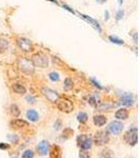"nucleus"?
I'll use <instances>...</instances> for the list:
<instances>
[{
	"instance_id": "nucleus-5",
	"label": "nucleus",
	"mask_w": 140,
	"mask_h": 158,
	"mask_svg": "<svg viewBox=\"0 0 140 158\" xmlns=\"http://www.w3.org/2000/svg\"><path fill=\"white\" fill-rule=\"evenodd\" d=\"M57 107L61 112L64 113H70L74 109V105H73L72 101L68 98H59L57 101Z\"/></svg>"
},
{
	"instance_id": "nucleus-32",
	"label": "nucleus",
	"mask_w": 140,
	"mask_h": 158,
	"mask_svg": "<svg viewBox=\"0 0 140 158\" xmlns=\"http://www.w3.org/2000/svg\"><path fill=\"white\" fill-rule=\"evenodd\" d=\"M123 15H124V12H123L122 10H120V11H118V12H117V14H116V18H117V20H120V19H122Z\"/></svg>"
},
{
	"instance_id": "nucleus-30",
	"label": "nucleus",
	"mask_w": 140,
	"mask_h": 158,
	"mask_svg": "<svg viewBox=\"0 0 140 158\" xmlns=\"http://www.w3.org/2000/svg\"><path fill=\"white\" fill-rule=\"evenodd\" d=\"M7 138H9V140L12 141L13 143H18V141H19V138H18L17 135H9Z\"/></svg>"
},
{
	"instance_id": "nucleus-7",
	"label": "nucleus",
	"mask_w": 140,
	"mask_h": 158,
	"mask_svg": "<svg viewBox=\"0 0 140 158\" xmlns=\"http://www.w3.org/2000/svg\"><path fill=\"white\" fill-rule=\"evenodd\" d=\"M109 142V135H107V132L105 131H99L97 132L94 136V143L98 147L101 145H104Z\"/></svg>"
},
{
	"instance_id": "nucleus-12",
	"label": "nucleus",
	"mask_w": 140,
	"mask_h": 158,
	"mask_svg": "<svg viewBox=\"0 0 140 158\" xmlns=\"http://www.w3.org/2000/svg\"><path fill=\"white\" fill-rule=\"evenodd\" d=\"M51 155V158H61V148L57 145H54L51 149V152H48Z\"/></svg>"
},
{
	"instance_id": "nucleus-2",
	"label": "nucleus",
	"mask_w": 140,
	"mask_h": 158,
	"mask_svg": "<svg viewBox=\"0 0 140 158\" xmlns=\"http://www.w3.org/2000/svg\"><path fill=\"white\" fill-rule=\"evenodd\" d=\"M123 139H124L125 142L129 145H131V147L136 145V143L138 142V129L137 127H132V129H130L124 134Z\"/></svg>"
},
{
	"instance_id": "nucleus-6",
	"label": "nucleus",
	"mask_w": 140,
	"mask_h": 158,
	"mask_svg": "<svg viewBox=\"0 0 140 158\" xmlns=\"http://www.w3.org/2000/svg\"><path fill=\"white\" fill-rule=\"evenodd\" d=\"M123 131V123L120 121H112L109 125H107L106 132L112 135H119L121 134V132Z\"/></svg>"
},
{
	"instance_id": "nucleus-1",
	"label": "nucleus",
	"mask_w": 140,
	"mask_h": 158,
	"mask_svg": "<svg viewBox=\"0 0 140 158\" xmlns=\"http://www.w3.org/2000/svg\"><path fill=\"white\" fill-rule=\"evenodd\" d=\"M17 63H18L19 70L21 71L22 73H24V74L31 75L34 73V70H35L34 66H34L33 62L30 59H28V58H19Z\"/></svg>"
},
{
	"instance_id": "nucleus-38",
	"label": "nucleus",
	"mask_w": 140,
	"mask_h": 158,
	"mask_svg": "<svg viewBox=\"0 0 140 158\" xmlns=\"http://www.w3.org/2000/svg\"><path fill=\"white\" fill-rule=\"evenodd\" d=\"M119 3L121 4V3H122V0H119Z\"/></svg>"
},
{
	"instance_id": "nucleus-14",
	"label": "nucleus",
	"mask_w": 140,
	"mask_h": 158,
	"mask_svg": "<svg viewBox=\"0 0 140 158\" xmlns=\"http://www.w3.org/2000/svg\"><path fill=\"white\" fill-rule=\"evenodd\" d=\"M93 121H94V124L96 127H102L106 123V117L103 116V115H96L93 118Z\"/></svg>"
},
{
	"instance_id": "nucleus-17",
	"label": "nucleus",
	"mask_w": 140,
	"mask_h": 158,
	"mask_svg": "<svg viewBox=\"0 0 140 158\" xmlns=\"http://www.w3.org/2000/svg\"><path fill=\"white\" fill-rule=\"evenodd\" d=\"M80 16H81V17H82L84 20H86L88 22H90V23L92 24L93 26H94L95 29H97L99 32H101V28H100V24H99V22H97L95 19H93V18L89 17V16H86V15H80Z\"/></svg>"
},
{
	"instance_id": "nucleus-25",
	"label": "nucleus",
	"mask_w": 140,
	"mask_h": 158,
	"mask_svg": "<svg viewBox=\"0 0 140 158\" xmlns=\"http://www.w3.org/2000/svg\"><path fill=\"white\" fill-rule=\"evenodd\" d=\"M48 77H50V79H51V80H52V81H58V80H59V79H60L59 74H58V73H56V72H52V73H50Z\"/></svg>"
},
{
	"instance_id": "nucleus-31",
	"label": "nucleus",
	"mask_w": 140,
	"mask_h": 158,
	"mask_svg": "<svg viewBox=\"0 0 140 158\" xmlns=\"http://www.w3.org/2000/svg\"><path fill=\"white\" fill-rule=\"evenodd\" d=\"M91 82H92V83L94 84V86H96V88H98L99 90H102V86H100V83H99V82H97L94 78H91Z\"/></svg>"
},
{
	"instance_id": "nucleus-3",
	"label": "nucleus",
	"mask_w": 140,
	"mask_h": 158,
	"mask_svg": "<svg viewBox=\"0 0 140 158\" xmlns=\"http://www.w3.org/2000/svg\"><path fill=\"white\" fill-rule=\"evenodd\" d=\"M32 62L34 66H39V68H46L48 66V59L45 55L41 54V53H37L32 56Z\"/></svg>"
},
{
	"instance_id": "nucleus-22",
	"label": "nucleus",
	"mask_w": 140,
	"mask_h": 158,
	"mask_svg": "<svg viewBox=\"0 0 140 158\" xmlns=\"http://www.w3.org/2000/svg\"><path fill=\"white\" fill-rule=\"evenodd\" d=\"M99 158H113V153H112L111 150L109 149H105L101 152L100 154V157Z\"/></svg>"
},
{
	"instance_id": "nucleus-18",
	"label": "nucleus",
	"mask_w": 140,
	"mask_h": 158,
	"mask_svg": "<svg viewBox=\"0 0 140 158\" xmlns=\"http://www.w3.org/2000/svg\"><path fill=\"white\" fill-rule=\"evenodd\" d=\"M26 117H28L31 121H34V122L39 119V115H38V113L36 112L35 110H33V109H31V110H29L28 112H26Z\"/></svg>"
},
{
	"instance_id": "nucleus-36",
	"label": "nucleus",
	"mask_w": 140,
	"mask_h": 158,
	"mask_svg": "<svg viewBox=\"0 0 140 158\" xmlns=\"http://www.w3.org/2000/svg\"><path fill=\"white\" fill-rule=\"evenodd\" d=\"M107 0H97V2L98 3H104V2H106Z\"/></svg>"
},
{
	"instance_id": "nucleus-23",
	"label": "nucleus",
	"mask_w": 140,
	"mask_h": 158,
	"mask_svg": "<svg viewBox=\"0 0 140 158\" xmlns=\"http://www.w3.org/2000/svg\"><path fill=\"white\" fill-rule=\"evenodd\" d=\"M73 88V81L71 80L70 78H66L64 80V86H63V89L66 91H70L71 89Z\"/></svg>"
},
{
	"instance_id": "nucleus-20",
	"label": "nucleus",
	"mask_w": 140,
	"mask_h": 158,
	"mask_svg": "<svg viewBox=\"0 0 140 158\" xmlns=\"http://www.w3.org/2000/svg\"><path fill=\"white\" fill-rule=\"evenodd\" d=\"M10 112H11L12 116H14V117H18L20 115V110H19V108H18L17 104H12L11 107H10Z\"/></svg>"
},
{
	"instance_id": "nucleus-9",
	"label": "nucleus",
	"mask_w": 140,
	"mask_h": 158,
	"mask_svg": "<svg viewBox=\"0 0 140 158\" xmlns=\"http://www.w3.org/2000/svg\"><path fill=\"white\" fill-rule=\"evenodd\" d=\"M37 152L40 156H45L48 155V153L50 152V142L48 140H42L39 142V145H37Z\"/></svg>"
},
{
	"instance_id": "nucleus-11",
	"label": "nucleus",
	"mask_w": 140,
	"mask_h": 158,
	"mask_svg": "<svg viewBox=\"0 0 140 158\" xmlns=\"http://www.w3.org/2000/svg\"><path fill=\"white\" fill-rule=\"evenodd\" d=\"M120 104L125 105V107H131L134 104V96L131 93H125L120 99Z\"/></svg>"
},
{
	"instance_id": "nucleus-24",
	"label": "nucleus",
	"mask_w": 140,
	"mask_h": 158,
	"mask_svg": "<svg viewBox=\"0 0 140 158\" xmlns=\"http://www.w3.org/2000/svg\"><path fill=\"white\" fill-rule=\"evenodd\" d=\"M74 134V131H73L72 129H70V127H66V129H64L63 131V137L64 138H69V137H71L72 135Z\"/></svg>"
},
{
	"instance_id": "nucleus-16",
	"label": "nucleus",
	"mask_w": 140,
	"mask_h": 158,
	"mask_svg": "<svg viewBox=\"0 0 140 158\" xmlns=\"http://www.w3.org/2000/svg\"><path fill=\"white\" fill-rule=\"evenodd\" d=\"M115 117L117 119H119V120H125L129 117V112L125 109H119L116 112V114H115Z\"/></svg>"
},
{
	"instance_id": "nucleus-15",
	"label": "nucleus",
	"mask_w": 140,
	"mask_h": 158,
	"mask_svg": "<svg viewBox=\"0 0 140 158\" xmlns=\"http://www.w3.org/2000/svg\"><path fill=\"white\" fill-rule=\"evenodd\" d=\"M97 107V110L99 111H107V110H111V109H114L116 107V104L114 103H111V102H101L99 104L96 105Z\"/></svg>"
},
{
	"instance_id": "nucleus-19",
	"label": "nucleus",
	"mask_w": 140,
	"mask_h": 158,
	"mask_svg": "<svg viewBox=\"0 0 140 158\" xmlns=\"http://www.w3.org/2000/svg\"><path fill=\"white\" fill-rule=\"evenodd\" d=\"M12 89H13L14 92L17 93V94H20V95L25 94L26 93V89L20 83H14L13 86H12Z\"/></svg>"
},
{
	"instance_id": "nucleus-10",
	"label": "nucleus",
	"mask_w": 140,
	"mask_h": 158,
	"mask_svg": "<svg viewBox=\"0 0 140 158\" xmlns=\"http://www.w3.org/2000/svg\"><path fill=\"white\" fill-rule=\"evenodd\" d=\"M18 45L23 52H30L32 48V42L28 38H19L18 39Z\"/></svg>"
},
{
	"instance_id": "nucleus-21",
	"label": "nucleus",
	"mask_w": 140,
	"mask_h": 158,
	"mask_svg": "<svg viewBox=\"0 0 140 158\" xmlns=\"http://www.w3.org/2000/svg\"><path fill=\"white\" fill-rule=\"evenodd\" d=\"M88 118H89V116L86 112H80L77 115V119H78V121L81 123H86V121H88Z\"/></svg>"
},
{
	"instance_id": "nucleus-35",
	"label": "nucleus",
	"mask_w": 140,
	"mask_h": 158,
	"mask_svg": "<svg viewBox=\"0 0 140 158\" xmlns=\"http://www.w3.org/2000/svg\"><path fill=\"white\" fill-rule=\"evenodd\" d=\"M0 148L1 149H9V145H3L2 142L0 143Z\"/></svg>"
},
{
	"instance_id": "nucleus-34",
	"label": "nucleus",
	"mask_w": 140,
	"mask_h": 158,
	"mask_svg": "<svg viewBox=\"0 0 140 158\" xmlns=\"http://www.w3.org/2000/svg\"><path fill=\"white\" fill-rule=\"evenodd\" d=\"M26 100H28V102H30V103H35L36 102V98L34 96H32V95H30V96L26 97Z\"/></svg>"
},
{
	"instance_id": "nucleus-37",
	"label": "nucleus",
	"mask_w": 140,
	"mask_h": 158,
	"mask_svg": "<svg viewBox=\"0 0 140 158\" xmlns=\"http://www.w3.org/2000/svg\"><path fill=\"white\" fill-rule=\"evenodd\" d=\"M109 19V12H105V20Z\"/></svg>"
},
{
	"instance_id": "nucleus-13",
	"label": "nucleus",
	"mask_w": 140,
	"mask_h": 158,
	"mask_svg": "<svg viewBox=\"0 0 140 158\" xmlns=\"http://www.w3.org/2000/svg\"><path fill=\"white\" fill-rule=\"evenodd\" d=\"M11 127H16V129H20V127H29V123L26 122L25 120H22V119H14V120L11 121Z\"/></svg>"
},
{
	"instance_id": "nucleus-33",
	"label": "nucleus",
	"mask_w": 140,
	"mask_h": 158,
	"mask_svg": "<svg viewBox=\"0 0 140 158\" xmlns=\"http://www.w3.org/2000/svg\"><path fill=\"white\" fill-rule=\"evenodd\" d=\"M89 103H91L92 105H96L97 104V98L96 97H90V99H89Z\"/></svg>"
},
{
	"instance_id": "nucleus-28",
	"label": "nucleus",
	"mask_w": 140,
	"mask_h": 158,
	"mask_svg": "<svg viewBox=\"0 0 140 158\" xmlns=\"http://www.w3.org/2000/svg\"><path fill=\"white\" fill-rule=\"evenodd\" d=\"M109 40L116 44H123V40L119 39L118 37H115V36H109Z\"/></svg>"
},
{
	"instance_id": "nucleus-8",
	"label": "nucleus",
	"mask_w": 140,
	"mask_h": 158,
	"mask_svg": "<svg viewBox=\"0 0 140 158\" xmlns=\"http://www.w3.org/2000/svg\"><path fill=\"white\" fill-rule=\"evenodd\" d=\"M41 93L44 95V97H45L48 100L51 101V102H54V103L57 102L58 99L60 98L59 94H58L56 91L52 90V89H50V88H42Z\"/></svg>"
},
{
	"instance_id": "nucleus-29",
	"label": "nucleus",
	"mask_w": 140,
	"mask_h": 158,
	"mask_svg": "<svg viewBox=\"0 0 140 158\" xmlns=\"http://www.w3.org/2000/svg\"><path fill=\"white\" fill-rule=\"evenodd\" d=\"M7 48V41L4 39H0V52H3Z\"/></svg>"
},
{
	"instance_id": "nucleus-27",
	"label": "nucleus",
	"mask_w": 140,
	"mask_h": 158,
	"mask_svg": "<svg viewBox=\"0 0 140 158\" xmlns=\"http://www.w3.org/2000/svg\"><path fill=\"white\" fill-rule=\"evenodd\" d=\"M79 158H91V154L88 152V150H80Z\"/></svg>"
},
{
	"instance_id": "nucleus-26",
	"label": "nucleus",
	"mask_w": 140,
	"mask_h": 158,
	"mask_svg": "<svg viewBox=\"0 0 140 158\" xmlns=\"http://www.w3.org/2000/svg\"><path fill=\"white\" fill-rule=\"evenodd\" d=\"M34 157V152L32 150H25L22 154V158H33Z\"/></svg>"
},
{
	"instance_id": "nucleus-4",
	"label": "nucleus",
	"mask_w": 140,
	"mask_h": 158,
	"mask_svg": "<svg viewBox=\"0 0 140 158\" xmlns=\"http://www.w3.org/2000/svg\"><path fill=\"white\" fill-rule=\"evenodd\" d=\"M93 140L88 135H79L77 137V145L80 150H90L92 148Z\"/></svg>"
}]
</instances>
